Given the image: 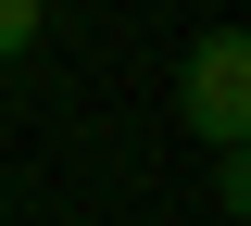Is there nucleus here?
<instances>
[{
	"label": "nucleus",
	"mask_w": 251,
	"mask_h": 226,
	"mask_svg": "<svg viewBox=\"0 0 251 226\" xmlns=\"http://www.w3.org/2000/svg\"><path fill=\"white\" fill-rule=\"evenodd\" d=\"M188 126H201L214 163H239V138H251V38L239 25H214L188 50Z\"/></svg>",
	"instance_id": "f257e3e1"
},
{
	"label": "nucleus",
	"mask_w": 251,
	"mask_h": 226,
	"mask_svg": "<svg viewBox=\"0 0 251 226\" xmlns=\"http://www.w3.org/2000/svg\"><path fill=\"white\" fill-rule=\"evenodd\" d=\"M38 13H50V0H0V63H13V50L38 38Z\"/></svg>",
	"instance_id": "f03ea898"
}]
</instances>
